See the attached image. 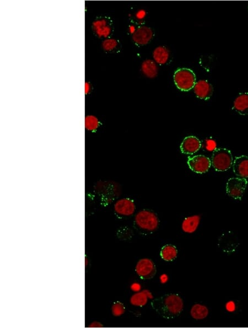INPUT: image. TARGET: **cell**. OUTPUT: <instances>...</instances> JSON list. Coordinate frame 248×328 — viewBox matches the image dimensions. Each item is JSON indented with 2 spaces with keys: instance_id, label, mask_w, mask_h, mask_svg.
<instances>
[{
  "instance_id": "cell-27",
  "label": "cell",
  "mask_w": 248,
  "mask_h": 328,
  "mask_svg": "<svg viewBox=\"0 0 248 328\" xmlns=\"http://www.w3.org/2000/svg\"><path fill=\"white\" fill-rule=\"evenodd\" d=\"M103 327L102 323L98 321L92 322L89 326V327L91 328H103Z\"/></svg>"
},
{
  "instance_id": "cell-18",
  "label": "cell",
  "mask_w": 248,
  "mask_h": 328,
  "mask_svg": "<svg viewBox=\"0 0 248 328\" xmlns=\"http://www.w3.org/2000/svg\"><path fill=\"white\" fill-rule=\"evenodd\" d=\"M149 301L150 299L144 290L133 293L129 299V302L131 306L139 308L146 306Z\"/></svg>"
},
{
  "instance_id": "cell-16",
  "label": "cell",
  "mask_w": 248,
  "mask_h": 328,
  "mask_svg": "<svg viewBox=\"0 0 248 328\" xmlns=\"http://www.w3.org/2000/svg\"><path fill=\"white\" fill-rule=\"evenodd\" d=\"M233 109L242 115H248V93H241L234 100Z\"/></svg>"
},
{
  "instance_id": "cell-11",
  "label": "cell",
  "mask_w": 248,
  "mask_h": 328,
  "mask_svg": "<svg viewBox=\"0 0 248 328\" xmlns=\"http://www.w3.org/2000/svg\"><path fill=\"white\" fill-rule=\"evenodd\" d=\"M234 174L239 178H248V156L241 155L236 157L232 165Z\"/></svg>"
},
{
  "instance_id": "cell-19",
  "label": "cell",
  "mask_w": 248,
  "mask_h": 328,
  "mask_svg": "<svg viewBox=\"0 0 248 328\" xmlns=\"http://www.w3.org/2000/svg\"><path fill=\"white\" fill-rule=\"evenodd\" d=\"M141 70L146 77L150 78H155L158 75V67L153 60H146L142 63Z\"/></svg>"
},
{
  "instance_id": "cell-28",
  "label": "cell",
  "mask_w": 248,
  "mask_h": 328,
  "mask_svg": "<svg viewBox=\"0 0 248 328\" xmlns=\"http://www.w3.org/2000/svg\"><path fill=\"white\" fill-rule=\"evenodd\" d=\"M93 89L92 85L89 82H86L85 83V93L86 95H89L91 93V91Z\"/></svg>"
},
{
  "instance_id": "cell-10",
  "label": "cell",
  "mask_w": 248,
  "mask_h": 328,
  "mask_svg": "<svg viewBox=\"0 0 248 328\" xmlns=\"http://www.w3.org/2000/svg\"><path fill=\"white\" fill-rule=\"evenodd\" d=\"M154 36V32L150 27L141 26L132 34V38L137 45L149 44Z\"/></svg>"
},
{
  "instance_id": "cell-3",
  "label": "cell",
  "mask_w": 248,
  "mask_h": 328,
  "mask_svg": "<svg viewBox=\"0 0 248 328\" xmlns=\"http://www.w3.org/2000/svg\"><path fill=\"white\" fill-rule=\"evenodd\" d=\"M230 150L226 148H217L211 156V165L217 172H223L231 168L233 163Z\"/></svg>"
},
{
  "instance_id": "cell-20",
  "label": "cell",
  "mask_w": 248,
  "mask_h": 328,
  "mask_svg": "<svg viewBox=\"0 0 248 328\" xmlns=\"http://www.w3.org/2000/svg\"><path fill=\"white\" fill-rule=\"evenodd\" d=\"M169 55V50L164 46H159L154 50L153 52V57L155 61L160 65H164L167 63Z\"/></svg>"
},
{
  "instance_id": "cell-7",
  "label": "cell",
  "mask_w": 248,
  "mask_h": 328,
  "mask_svg": "<svg viewBox=\"0 0 248 328\" xmlns=\"http://www.w3.org/2000/svg\"><path fill=\"white\" fill-rule=\"evenodd\" d=\"M247 184L248 181L246 179L239 177L229 179L226 183L227 195L234 200H241Z\"/></svg>"
},
{
  "instance_id": "cell-6",
  "label": "cell",
  "mask_w": 248,
  "mask_h": 328,
  "mask_svg": "<svg viewBox=\"0 0 248 328\" xmlns=\"http://www.w3.org/2000/svg\"><path fill=\"white\" fill-rule=\"evenodd\" d=\"M135 272L140 279L149 280L154 278L157 273V269L153 260L148 257H143L136 262Z\"/></svg>"
},
{
  "instance_id": "cell-25",
  "label": "cell",
  "mask_w": 248,
  "mask_h": 328,
  "mask_svg": "<svg viewBox=\"0 0 248 328\" xmlns=\"http://www.w3.org/2000/svg\"><path fill=\"white\" fill-rule=\"evenodd\" d=\"M130 289L134 293L139 292V291L142 290V285L140 283H138V282H134V283H132L130 286Z\"/></svg>"
},
{
  "instance_id": "cell-5",
  "label": "cell",
  "mask_w": 248,
  "mask_h": 328,
  "mask_svg": "<svg viewBox=\"0 0 248 328\" xmlns=\"http://www.w3.org/2000/svg\"><path fill=\"white\" fill-rule=\"evenodd\" d=\"M94 34L99 38L107 39L114 31L113 21L109 17L100 16L95 18L92 24Z\"/></svg>"
},
{
  "instance_id": "cell-13",
  "label": "cell",
  "mask_w": 248,
  "mask_h": 328,
  "mask_svg": "<svg viewBox=\"0 0 248 328\" xmlns=\"http://www.w3.org/2000/svg\"><path fill=\"white\" fill-rule=\"evenodd\" d=\"M201 143L198 138L194 136L187 137L184 139L181 145V150L185 154H194L199 151Z\"/></svg>"
},
{
  "instance_id": "cell-8",
  "label": "cell",
  "mask_w": 248,
  "mask_h": 328,
  "mask_svg": "<svg viewBox=\"0 0 248 328\" xmlns=\"http://www.w3.org/2000/svg\"><path fill=\"white\" fill-rule=\"evenodd\" d=\"M187 163L192 172L197 174H205L208 172L211 166V160L204 155L189 157Z\"/></svg>"
},
{
  "instance_id": "cell-14",
  "label": "cell",
  "mask_w": 248,
  "mask_h": 328,
  "mask_svg": "<svg viewBox=\"0 0 248 328\" xmlns=\"http://www.w3.org/2000/svg\"><path fill=\"white\" fill-rule=\"evenodd\" d=\"M201 219V216L199 215L186 217L183 220L181 225L183 232L187 234L195 233L200 226Z\"/></svg>"
},
{
  "instance_id": "cell-22",
  "label": "cell",
  "mask_w": 248,
  "mask_h": 328,
  "mask_svg": "<svg viewBox=\"0 0 248 328\" xmlns=\"http://www.w3.org/2000/svg\"><path fill=\"white\" fill-rule=\"evenodd\" d=\"M100 123L97 117L93 115H87L85 117V127L86 130L95 132L100 126Z\"/></svg>"
},
{
  "instance_id": "cell-24",
  "label": "cell",
  "mask_w": 248,
  "mask_h": 328,
  "mask_svg": "<svg viewBox=\"0 0 248 328\" xmlns=\"http://www.w3.org/2000/svg\"><path fill=\"white\" fill-rule=\"evenodd\" d=\"M225 309L229 313H234L237 310V304L234 301H229L225 304Z\"/></svg>"
},
{
  "instance_id": "cell-15",
  "label": "cell",
  "mask_w": 248,
  "mask_h": 328,
  "mask_svg": "<svg viewBox=\"0 0 248 328\" xmlns=\"http://www.w3.org/2000/svg\"><path fill=\"white\" fill-rule=\"evenodd\" d=\"M209 308L206 305L201 303L193 304L190 309V315L195 321H201L209 317Z\"/></svg>"
},
{
  "instance_id": "cell-12",
  "label": "cell",
  "mask_w": 248,
  "mask_h": 328,
  "mask_svg": "<svg viewBox=\"0 0 248 328\" xmlns=\"http://www.w3.org/2000/svg\"><path fill=\"white\" fill-rule=\"evenodd\" d=\"M194 91L197 98L207 100L212 96L214 88L212 85L208 81L202 80L196 82Z\"/></svg>"
},
{
  "instance_id": "cell-2",
  "label": "cell",
  "mask_w": 248,
  "mask_h": 328,
  "mask_svg": "<svg viewBox=\"0 0 248 328\" xmlns=\"http://www.w3.org/2000/svg\"><path fill=\"white\" fill-rule=\"evenodd\" d=\"M134 224L144 232L153 233L159 225L158 217L153 211L142 210L137 212L134 217Z\"/></svg>"
},
{
  "instance_id": "cell-9",
  "label": "cell",
  "mask_w": 248,
  "mask_h": 328,
  "mask_svg": "<svg viewBox=\"0 0 248 328\" xmlns=\"http://www.w3.org/2000/svg\"><path fill=\"white\" fill-rule=\"evenodd\" d=\"M114 211L119 216L131 217L135 214L136 206L134 202L130 198H124L114 203Z\"/></svg>"
},
{
  "instance_id": "cell-1",
  "label": "cell",
  "mask_w": 248,
  "mask_h": 328,
  "mask_svg": "<svg viewBox=\"0 0 248 328\" xmlns=\"http://www.w3.org/2000/svg\"><path fill=\"white\" fill-rule=\"evenodd\" d=\"M155 311L164 318L172 319L180 315L185 309V302L180 295L169 293L155 300Z\"/></svg>"
},
{
  "instance_id": "cell-26",
  "label": "cell",
  "mask_w": 248,
  "mask_h": 328,
  "mask_svg": "<svg viewBox=\"0 0 248 328\" xmlns=\"http://www.w3.org/2000/svg\"><path fill=\"white\" fill-rule=\"evenodd\" d=\"M159 279L160 284L165 285L169 281V277L167 274L163 273L159 276Z\"/></svg>"
},
{
  "instance_id": "cell-23",
  "label": "cell",
  "mask_w": 248,
  "mask_h": 328,
  "mask_svg": "<svg viewBox=\"0 0 248 328\" xmlns=\"http://www.w3.org/2000/svg\"><path fill=\"white\" fill-rule=\"evenodd\" d=\"M125 312L126 308L122 302L117 301L112 304L111 307V312L114 317H122L124 314H125Z\"/></svg>"
},
{
  "instance_id": "cell-30",
  "label": "cell",
  "mask_w": 248,
  "mask_h": 328,
  "mask_svg": "<svg viewBox=\"0 0 248 328\" xmlns=\"http://www.w3.org/2000/svg\"><path fill=\"white\" fill-rule=\"evenodd\" d=\"M85 261V266H88L89 264V260L88 258L86 257Z\"/></svg>"
},
{
  "instance_id": "cell-4",
  "label": "cell",
  "mask_w": 248,
  "mask_h": 328,
  "mask_svg": "<svg viewBox=\"0 0 248 328\" xmlns=\"http://www.w3.org/2000/svg\"><path fill=\"white\" fill-rule=\"evenodd\" d=\"M174 81L179 90L183 91H190L194 89L196 84V75L190 69H178L174 73Z\"/></svg>"
},
{
  "instance_id": "cell-21",
  "label": "cell",
  "mask_w": 248,
  "mask_h": 328,
  "mask_svg": "<svg viewBox=\"0 0 248 328\" xmlns=\"http://www.w3.org/2000/svg\"><path fill=\"white\" fill-rule=\"evenodd\" d=\"M121 44L118 40L114 38H107L102 41V47L104 52L114 53L120 52Z\"/></svg>"
},
{
  "instance_id": "cell-29",
  "label": "cell",
  "mask_w": 248,
  "mask_h": 328,
  "mask_svg": "<svg viewBox=\"0 0 248 328\" xmlns=\"http://www.w3.org/2000/svg\"><path fill=\"white\" fill-rule=\"evenodd\" d=\"M144 291H145L146 295H148L150 301H153V300L155 299V297L153 292H152L151 291L148 289H144Z\"/></svg>"
},
{
  "instance_id": "cell-17",
  "label": "cell",
  "mask_w": 248,
  "mask_h": 328,
  "mask_svg": "<svg viewBox=\"0 0 248 328\" xmlns=\"http://www.w3.org/2000/svg\"><path fill=\"white\" fill-rule=\"evenodd\" d=\"M178 255V249L172 244L165 245L160 251V257L166 262H171L176 260Z\"/></svg>"
}]
</instances>
